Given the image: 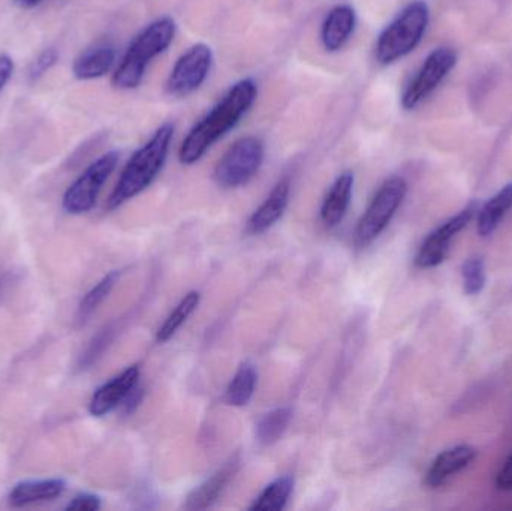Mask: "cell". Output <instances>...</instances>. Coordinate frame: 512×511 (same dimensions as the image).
I'll use <instances>...</instances> for the list:
<instances>
[{"instance_id": "30", "label": "cell", "mask_w": 512, "mask_h": 511, "mask_svg": "<svg viewBox=\"0 0 512 511\" xmlns=\"http://www.w3.org/2000/svg\"><path fill=\"white\" fill-rule=\"evenodd\" d=\"M496 488L499 491H512V453L496 476Z\"/></svg>"}, {"instance_id": "31", "label": "cell", "mask_w": 512, "mask_h": 511, "mask_svg": "<svg viewBox=\"0 0 512 511\" xmlns=\"http://www.w3.org/2000/svg\"><path fill=\"white\" fill-rule=\"evenodd\" d=\"M42 0H14L15 5L21 9H32L35 8L36 5H39Z\"/></svg>"}, {"instance_id": "9", "label": "cell", "mask_w": 512, "mask_h": 511, "mask_svg": "<svg viewBox=\"0 0 512 511\" xmlns=\"http://www.w3.org/2000/svg\"><path fill=\"white\" fill-rule=\"evenodd\" d=\"M456 63L457 53L453 48H436L424 60L420 71H418L414 80L409 83V86L403 92L402 107L405 110H414L450 74L451 69L456 66Z\"/></svg>"}, {"instance_id": "28", "label": "cell", "mask_w": 512, "mask_h": 511, "mask_svg": "<svg viewBox=\"0 0 512 511\" xmlns=\"http://www.w3.org/2000/svg\"><path fill=\"white\" fill-rule=\"evenodd\" d=\"M99 509H101V500H99V497L92 494L77 495V497L66 506V510L75 511H96Z\"/></svg>"}, {"instance_id": "17", "label": "cell", "mask_w": 512, "mask_h": 511, "mask_svg": "<svg viewBox=\"0 0 512 511\" xmlns=\"http://www.w3.org/2000/svg\"><path fill=\"white\" fill-rule=\"evenodd\" d=\"M116 63V50L110 45L90 48L72 63V75L80 81L105 77Z\"/></svg>"}, {"instance_id": "27", "label": "cell", "mask_w": 512, "mask_h": 511, "mask_svg": "<svg viewBox=\"0 0 512 511\" xmlns=\"http://www.w3.org/2000/svg\"><path fill=\"white\" fill-rule=\"evenodd\" d=\"M59 57L56 48H47V50L42 51V53L38 54V57L33 60L32 65L29 66L27 80H29L30 83H36V81L41 80L51 68L56 66V63L59 62Z\"/></svg>"}, {"instance_id": "22", "label": "cell", "mask_w": 512, "mask_h": 511, "mask_svg": "<svg viewBox=\"0 0 512 511\" xmlns=\"http://www.w3.org/2000/svg\"><path fill=\"white\" fill-rule=\"evenodd\" d=\"M200 300L201 294L198 291H191V293L183 297L182 302L176 306V309L168 315L164 324L159 327L158 333H156V339H158L159 344L170 341L176 335L177 330L194 314L195 309L200 305Z\"/></svg>"}, {"instance_id": "12", "label": "cell", "mask_w": 512, "mask_h": 511, "mask_svg": "<svg viewBox=\"0 0 512 511\" xmlns=\"http://www.w3.org/2000/svg\"><path fill=\"white\" fill-rule=\"evenodd\" d=\"M477 456V449L469 446V444H462V446L445 450L430 465L426 476H424V485L429 489L442 488L453 477L466 470L477 459Z\"/></svg>"}, {"instance_id": "24", "label": "cell", "mask_w": 512, "mask_h": 511, "mask_svg": "<svg viewBox=\"0 0 512 511\" xmlns=\"http://www.w3.org/2000/svg\"><path fill=\"white\" fill-rule=\"evenodd\" d=\"M120 272L119 270H113V272L105 275L89 293L84 296V299L81 300L80 306H78V321H86L99 306L102 305L105 299L110 296L111 290H113L114 285L119 281Z\"/></svg>"}, {"instance_id": "18", "label": "cell", "mask_w": 512, "mask_h": 511, "mask_svg": "<svg viewBox=\"0 0 512 511\" xmlns=\"http://www.w3.org/2000/svg\"><path fill=\"white\" fill-rule=\"evenodd\" d=\"M65 488L66 483L59 479L18 483L9 494V504L12 507H26L47 503L60 497L65 492Z\"/></svg>"}, {"instance_id": "20", "label": "cell", "mask_w": 512, "mask_h": 511, "mask_svg": "<svg viewBox=\"0 0 512 511\" xmlns=\"http://www.w3.org/2000/svg\"><path fill=\"white\" fill-rule=\"evenodd\" d=\"M256 381H258V374L255 366L252 363H243L228 386L227 395H225L228 404L233 407L248 405L254 396Z\"/></svg>"}, {"instance_id": "16", "label": "cell", "mask_w": 512, "mask_h": 511, "mask_svg": "<svg viewBox=\"0 0 512 511\" xmlns=\"http://www.w3.org/2000/svg\"><path fill=\"white\" fill-rule=\"evenodd\" d=\"M352 191L354 174L346 171L334 180L321 207V219L327 227H336L343 221L351 204Z\"/></svg>"}, {"instance_id": "1", "label": "cell", "mask_w": 512, "mask_h": 511, "mask_svg": "<svg viewBox=\"0 0 512 511\" xmlns=\"http://www.w3.org/2000/svg\"><path fill=\"white\" fill-rule=\"evenodd\" d=\"M258 96V87L251 78L234 84L227 95L189 131L179 150V159L183 165H194L233 131L240 120L248 114Z\"/></svg>"}, {"instance_id": "2", "label": "cell", "mask_w": 512, "mask_h": 511, "mask_svg": "<svg viewBox=\"0 0 512 511\" xmlns=\"http://www.w3.org/2000/svg\"><path fill=\"white\" fill-rule=\"evenodd\" d=\"M173 138L174 126L171 123H164L153 137L129 158L116 188L108 198V209H117L152 185L167 162Z\"/></svg>"}, {"instance_id": "25", "label": "cell", "mask_w": 512, "mask_h": 511, "mask_svg": "<svg viewBox=\"0 0 512 511\" xmlns=\"http://www.w3.org/2000/svg\"><path fill=\"white\" fill-rule=\"evenodd\" d=\"M463 291L468 296H478L486 287V263L481 257H471L462 267Z\"/></svg>"}, {"instance_id": "3", "label": "cell", "mask_w": 512, "mask_h": 511, "mask_svg": "<svg viewBox=\"0 0 512 511\" xmlns=\"http://www.w3.org/2000/svg\"><path fill=\"white\" fill-rule=\"evenodd\" d=\"M176 21L171 17H162L144 27L126 50L114 71L111 83L119 90H134L143 83L147 66L153 59L168 50L176 38Z\"/></svg>"}, {"instance_id": "14", "label": "cell", "mask_w": 512, "mask_h": 511, "mask_svg": "<svg viewBox=\"0 0 512 511\" xmlns=\"http://www.w3.org/2000/svg\"><path fill=\"white\" fill-rule=\"evenodd\" d=\"M289 197H291V182L288 177H283L271 189L264 203L255 210L254 215L249 219L248 233L261 234L273 227L285 213Z\"/></svg>"}, {"instance_id": "5", "label": "cell", "mask_w": 512, "mask_h": 511, "mask_svg": "<svg viewBox=\"0 0 512 511\" xmlns=\"http://www.w3.org/2000/svg\"><path fill=\"white\" fill-rule=\"evenodd\" d=\"M406 192H408V183L402 177H391L382 183L366 212L358 221L354 239L357 248H366L381 236L382 231L388 227L405 201Z\"/></svg>"}, {"instance_id": "6", "label": "cell", "mask_w": 512, "mask_h": 511, "mask_svg": "<svg viewBox=\"0 0 512 511\" xmlns=\"http://www.w3.org/2000/svg\"><path fill=\"white\" fill-rule=\"evenodd\" d=\"M265 146L255 135L239 138L216 165L215 182L221 188H240L251 182L264 162Z\"/></svg>"}, {"instance_id": "21", "label": "cell", "mask_w": 512, "mask_h": 511, "mask_svg": "<svg viewBox=\"0 0 512 511\" xmlns=\"http://www.w3.org/2000/svg\"><path fill=\"white\" fill-rule=\"evenodd\" d=\"M291 408L282 407L264 414L256 425V438L262 446H271L285 434L291 423Z\"/></svg>"}, {"instance_id": "10", "label": "cell", "mask_w": 512, "mask_h": 511, "mask_svg": "<svg viewBox=\"0 0 512 511\" xmlns=\"http://www.w3.org/2000/svg\"><path fill=\"white\" fill-rule=\"evenodd\" d=\"M477 213V204L471 203L462 212L457 213L453 218L439 225L435 231L429 234L424 240L421 248L415 255V266L420 269H433L444 263L450 252L451 242L454 237L468 227L469 222Z\"/></svg>"}, {"instance_id": "15", "label": "cell", "mask_w": 512, "mask_h": 511, "mask_svg": "<svg viewBox=\"0 0 512 511\" xmlns=\"http://www.w3.org/2000/svg\"><path fill=\"white\" fill-rule=\"evenodd\" d=\"M239 459L228 462L221 470L216 471L203 485L198 486L186 500V510H206L212 507L221 497L222 492L230 485L231 480L239 471Z\"/></svg>"}, {"instance_id": "8", "label": "cell", "mask_w": 512, "mask_h": 511, "mask_svg": "<svg viewBox=\"0 0 512 511\" xmlns=\"http://www.w3.org/2000/svg\"><path fill=\"white\" fill-rule=\"evenodd\" d=\"M213 66V51L209 45L195 44L177 60L168 75L165 90L174 98H186L201 89Z\"/></svg>"}, {"instance_id": "26", "label": "cell", "mask_w": 512, "mask_h": 511, "mask_svg": "<svg viewBox=\"0 0 512 511\" xmlns=\"http://www.w3.org/2000/svg\"><path fill=\"white\" fill-rule=\"evenodd\" d=\"M114 335H116V327L108 326L105 327L104 330L99 332V335L96 338H93V341L90 342L89 347L84 351L83 356L80 357V369H87L89 366H92L99 357L104 354V351L107 350L108 345L113 342Z\"/></svg>"}, {"instance_id": "29", "label": "cell", "mask_w": 512, "mask_h": 511, "mask_svg": "<svg viewBox=\"0 0 512 511\" xmlns=\"http://www.w3.org/2000/svg\"><path fill=\"white\" fill-rule=\"evenodd\" d=\"M14 68V60H12V57L6 53H0V93L3 92L6 84L11 80L12 74H14Z\"/></svg>"}, {"instance_id": "7", "label": "cell", "mask_w": 512, "mask_h": 511, "mask_svg": "<svg viewBox=\"0 0 512 511\" xmlns=\"http://www.w3.org/2000/svg\"><path fill=\"white\" fill-rule=\"evenodd\" d=\"M120 161V152L111 150L93 161L63 195L62 206L69 215L90 212L98 201L99 194Z\"/></svg>"}, {"instance_id": "4", "label": "cell", "mask_w": 512, "mask_h": 511, "mask_svg": "<svg viewBox=\"0 0 512 511\" xmlns=\"http://www.w3.org/2000/svg\"><path fill=\"white\" fill-rule=\"evenodd\" d=\"M429 17V6L423 0H415L405 6L379 35L375 47L376 60L381 65H391L412 53L426 33Z\"/></svg>"}, {"instance_id": "11", "label": "cell", "mask_w": 512, "mask_h": 511, "mask_svg": "<svg viewBox=\"0 0 512 511\" xmlns=\"http://www.w3.org/2000/svg\"><path fill=\"white\" fill-rule=\"evenodd\" d=\"M140 374V366H131L104 386L99 387L90 401V414L95 417H104L116 410L134 392L140 380Z\"/></svg>"}, {"instance_id": "19", "label": "cell", "mask_w": 512, "mask_h": 511, "mask_svg": "<svg viewBox=\"0 0 512 511\" xmlns=\"http://www.w3.org/2000/svg\"><path fill=\"white\" fill-rule=\"evenodd\" d=\"M512 207V183L502 188L492 200L487 201L478 213L477 230L481 237L495 233L504 216Z\"/></svg>"}, {"instance_id": "13", "label": "cell", "mask_w": 512, "mask_h": 511, "mask_svg": "<svg viewBox=\"0 0 512 511\" xmlns=\"http://www.w3.org/2000/svg\"><path fill=\"white\" fill-rule=\"evenodd\" d=\"M355 27H357V12L351 5L334 6L321 27L322 47L328 53H336L345 47L346 42L354 35Z\"/></svg>"}, {"instance_id": "23", "label": "cell", "mask_w": 512, "mask_h": 511, "mask_svg": "<svg viewBox=\"0 0 512 511\" xmlns=\"http://www.w3.org/2000/svg\"><path fill=\"white\" fill-rule=\"evenodd\" d=\"M292 489H294V479L292 477L285 476L274 480L256 498L251 510L279 511L285 509L289 497H291Z\"/></svg>"}]
</instances>
